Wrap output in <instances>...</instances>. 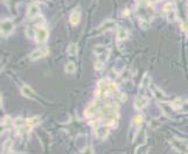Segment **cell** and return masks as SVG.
<instances>
[{
  "label": "cell",
  "instance_id": "6da1fadb",
  "mask_svg": "<svg viewBox=\"0 0 188 154\" xmlns=\"http://www.w3.org/2000/svg\"><path fill=\"white\" fill-rule=\"evenodd\" d=\"M118 105L112 103L110 105L104 106L103 109L101 110V120L104 122V125L111 126L115 124L117 119H118Z\"/></svg>",
  "mask_w": 188,
  "mask_h": 154
},
{
  "label": "cell",
  "instance_id": "7a4b0ae2",
  "mask_svg": "<svg viewBox=\"0 0 188 154\" xmlns=\"http://www.w3.org/2000/svg\"><path fill=\"white\" fill-rule=\"evenodd\" d=\"M117 90V85L111 81H107V79H102L99 81L97 84V89H96V97L98 98H103V97L107 96L109 93L115 92Z\"/></svg>",
  "mask_w": 188,
  "mask_h": 154
},
{
  "label": "cell",
  "instance_id": "3957f363",
  "mask_svg": "<svg viewBox=\"0 0 188 154\" xmlns=\"http://www.w3.org/2000/svg\"><path fill=\"white\" fill-rule=\"evenodd\" d=\"M0 31H1V35L2 36H8L11 35L14 31V23L11 19H4L1 20V26H0Z\"/></svg>",
  "mask_w": 188,
  "mask_h": 154
},
{
  "label": "cell",
  "instance_id": "277c9868",
  "mask_svg": "<svg viewBox=\"0 0 188 154\" xmlns=\"http://www.w3.org/2000/svg\"><path fill=\"white\" fill-rule=\"evenodd\" d=\"M48 54H49L48 47H40V48L35 49L33 53H31L29 60H31V61H37V60H40V58H42L43 56L48 55Z\"/></svg>",
  "mask_w": 188,
  "mask_h": 154
},
{
  "label": "cell",
  "instance_id": "5b68a950",
  "mask_svg": "<svg viewBox=\"0 0 188 154\" xmlns=\"http://www.w3.org/2000/svg\"><path fill=\"white\" fill-rule=\"evenodd\" d=\"M171 142H172V146H173L178 152L184 153V154L188 153V145H187V142H186V141L174 138V139H172V140H171Z\"/></svg>",
  "mask_w": 188,
  "mask_h": 154
},
{
  "label": "cell",
  "instance_id": "8992f818",
  "mask_svg": "<svg viewBox=\"0 0 188 154\" xmlns=\"http://www.w3.org/2000/svg\"><path fill=\"white\" fill-rule=\"evenodd\" d=\"M35 41L37 43H43L47 41L48 39V35H49V33H48V29L45 28V27H39L35 31Z\"/></svg>",
  "mask_w": 188,
  "mask_h": 154
},
{
  "label": "cell",
  "instance_id": "52a82bcc",
  "mask_svg": "<svg viewBox=\"0 0 188 154\" xmlns=\"http://www.w3.org/2000/svg\"><path fill=\"white\" fill-rule=\"evenodd\" d=\"M94 50H95V54L97 55L98 60H101V61H103V62L106 61L107 57H109V49H107L105 46L98 44V46L95 47Z\"/></svg>",
  "mask_w": 188,
  "mask_h": 154
},
{
  "label": "cell",
  "instance_id": "ba28073f",
  "mask_svg": "<svg viewBox=\"0 0 188 154\" xmlns=\"http://www.w3.org/2000/svg\"><path fill=\"white\" fill-rule=\"evenodd\" d=\"M115 27H116V22L113 21V20H106V21L101 23V25L95 29V33H97V35H99V34H102L104 32L111 31Z\"/></svg>",
  "mask_w": 188,
  "mask_h": 154
},
{
  "label": "cell",
  "instance_id": "9c48e42d",
  "mask_svg": "<svg viewBox=\"0 0 188 154\" xmlns=\"http://www.w3.org/2000/svg\"><path fill=\"white\" fill-rule=\"evenodd\" d=\"M110 133V126L107 125H101L95 128V134L98 137L99 139H105Z\"/></svg>",
  "mask_w": 188,
  "mask_h": 154
},
{
  "label": "cell",
  "instance_id": "30bf717a",
  "mask_svg": "<svg viewBox=\"0 0 188 154\" xmlns=\"http://www.w3.org/2000/svg\"><path fill=\"white\" fill-rule=\"evenodd\" d=\"M150 88L152 89V93H153V96H154L156 99H158V101H160V102L167 101V96H166L165 93L162 92L158 87H156L154 84H151V85H150Z\"/></svg>",
  "mask_w": 188,
  "mask_h": 154
},
{
  "label": "cell",
  "instance_id": "8fae6325",
  "mask_svg": "<svg viewBox=\"0 0 188 154\" xmlns=\"http://www.w3.org/2000/svg\"><path fill=\"white\" fill-rule=\"evenodd\" d=\"M40 13V6L37 4H31L27 8V17L31 19L36 18Z\"/></svg>",
  "mask_w": 188,
  "mask_h": 154
},
{
  "label": "cell",
  "instance_id": "7c38bea8",
  "mask_svg": "<svg viewBox=\"0 0 188 154\" xmlns=\"http://www.w3.org/2000/svg\"><path fill=\"white\" fill-rule=\"evenodd\" d=\"M147 104H148L147 97H143V96L137 97V98L134 99V103H133L136 110H141V109H144Z\"/></svg>",
  "mask_w": 188,
  "mask_h": 154
},
{
  "label": "cell",
  "instance_id": "4fadbf2b",
  "mask_svg": "<svg viewBox=\"0 0 188 154\" xmlns=\"http://www.w3.org/2000/svg\"><path fill=\"white\" fill-rule=\"evenodd\" d=\"M97 112V102H94L91 103L84 111V116L85 118H92Z\"/></svg>",
  "mask_w": 188,
  "mask_h": 154
},
{
  "label": "cell",
  "instance_id": "5bb4252c",
  "mask_svg": "<svg viewBox=\"0 0 188 154\" xmlns=\"http://www.w3.org/2000/svg\"><path fill=\"white\" fill-rule=\"evenodd\" d=\"M40 117H32V118H28L26 119V128L27 131H29L31 128H33L34 126H36V125H39L40 124Z\"/></svg>",
  "mask_w": 188,
  "mask_h": 154
},
{
  "label": "cell",
  "instance_id": "9a60e30c",
  "mask_svg": "<svg viewBox=\"0 0 188 154\" xmlns=\"http://www.w3.org/2000/svg\"><path fill=\"white\" fill-rule=\"evenodd\" d=\"M81 20V13L78 9H75V11H72V14H70V17H69V21L72 23V26H76L77 23L80 22Z\"/></svg>",
  "mask_w": 188,
  "mask_h": 154
},
{
  "label": "cell",
  "instance_id": "2e32d148",
  "mask_svg": "<svg viewBox=\"0 0 188 154\" xmlns=\"http://www.w3.org/2000/svg\"><path fill=\"white\" fill-rule=\"evenodd\" d=\"M21 93H22L23 97H26V98H35V92H34V90L31 88V87H28V85H23L22 88H21Z\"/></svg>",
  "mask_w": 188,
  "mask_h": 154
},
{
  "label": "cell",
  "instance_id": "e0dca14e",
  "mask_svg": "<svg viewBox=\"0 0 188 154\" xmlns=\"http://www.w3.org/2000/svg\"><path fill=\"white\" fill-rule=\"evenodd\" d=\"M127 31H126L125 28H121L119 31L117 32V35H116V37H117V41L118 42H121V41H124V40H126L127 39Z\"/></svg>",
  "mask_w": 188,
  "mask_h": 154
},
{
  "label": "cell",
  "instance_id": "ac0fdd59",
  "mask_svg": "<svg viewBox=\"0 0 188 154\" xmlns=\"http://www.w3.org/2000/svg\"><path fill=\"white\" fill-rule=\"evenodd\" d=\"M161 107H162V111L165 112L166 116H171L172 115V112H173V106L171 105V104H168V103H165V102H162L161 103Z\"/></svg>",
  "mask_w": 188,
  "mask_h": 154
},
{
  "label": "cell",
  "instance_id": "d6986e66",
  "mask_svg": "<svg viewBox=\"0 0 188 154\" xmlns=\"http://www.w3.org/2000/svg\"><path fill=\"white\" fill-rule=\"evenodd\" d=\"M151 85V81H150V76L148 74H145L143 77V81L140 83V90H145V89Z\"/></svg>",
  "mask_w": 188,
  "mask_h": 154
},
{
  "label": "cell",
  "instance_id": "ffe728a7",
  "mask_svg": "<svg viewBox=\"0 0 188 154\" xmlns=\"http://www.w3.org/2000/svg\"><path fill=\"white\" fill-rule=\"evenodd\" d=\"M64 71H66L67 74H74V72L76 71L75 63H74V62H68L67 64L64 66Z\"/></svg>",
  "mask_w": 188,
  "mask_h": 154
},
{
  "label": "cell",
  "instance_id": "44dd1931",
  "mask_svg": "<svg viewBox=\"0 0 188 154\" xmlns=\"http://www.w3.org/2000/svg\"><path fill=\"white\" fill-rule=\"evenodd\" d=\"M26 125V120H23L21 117H17V118L14 119V127L15 128H20V127H23Z\"/></svg>",
  "mask_w": 188,
  "mask_h": 154
},
{
  "label": "cell",
  "instance_id": "7402d4cb",
  "mask_svg": "<svg viewBox=\"0 0 188 154\" xmlns=\"http://www.w3.org/2000/svg\"><path fill=\"white\" fill-rule=\"evenodd\" d=\"M1 125L4 126V127H6V128H11L12 127V125H14V120H12L11 119V117H5L4 118V120L1 122Z\"/></svg>",
  "mask_w": 188,
  "mask_h": 154
},
{
  "label": "cell",
  "instance_id": "603a6c76",
  "mask_svg": "<svg viewBox=\"0 0 188 154\" xmlns=\"http://www.w3.org/2000/svg\"><path fill=\"white\" fill-rule=\"evenodd\" d=\"M150 148H148L147 145H140L137 147V150L134 152V154H147Z\"/></svg>",
  "mask_w": 188,
  "mask_h": 154
},
{
  "label": "cell",
  "instance_id": "cb8c5ba5",
  "mask_svg": "<svg viewBox=\"0 0 188 154\" xmlns=\"http://www.w3.org/2000/svg\"><path fill=\"white\" fill-rule=\"evenodd\" d=\"M77 50H78V47L76 43H72L68 46V54L69 55H76Z\"/></svg>",
  "mask_w": 188,
  "mask_h": 154
},
{
  "label": "cell",
  "instance_id": "d4e9b609",
  "mask_svg": "<svg viewBox=\"0 0 188 154\" xmlns=\"http://www.w3.org/2000/svg\"><path fill=\"white\" fill-rule=\"evenodd\" d=\"M184 104V101L181 99V98H176V99H174V101L172 102V104L171 105L173 106V109L174 110H176V109H180V106Z\"/></svg>",
  "mask_w": 188,
  "mask_h": 154
},
{
  "label": "cell",
  "instance_id": "484cf974",
  "mask_svg": "<svg viewBox=\"0 0 188 154\" xmlns=\"http://www.w3.org/2000/svg\"><path fill=\"white\" fill-rule=\"evenodd\" d=\"M144 122V117L143 116H136L132 120V124H133L134 126H140V124Z\"/></svg>",
  "mask_w": 188,
  "mask_h": 154
},
{
  "label": "cell",
  "instance_id": "4316f807",
  "mask_svg": "<svg viewBox=\"0 0 188 154\" xmlns=\"http://www.w3.org/2000/svg\"><path fill=\"white\" fill-rule=\"evenodd\" d=\"M94 67H95V69H96L97 71L102 70V69H103V67H104V62L101 61V60H98V58H97V60L95 61Z\"/></svg>",
  "mask_w": 188,
  "mask_h": 154
},
{
  "label": "cell",
  "instance_id": "83f0119b",
  "mask_svg": "<svg viewBox=\"0 0 188 154\" xmlns=\"http://www.w3.org/2000/svg\"><path fill=\"white\" fill-rule=\"evenodd\" d=\"M174 11V5L171 4V2H167V4L164 6V12L165 13H171V12H173Z\"/></svg>",
  "mask_w": 188,
  "mask_h": 154
},
{
  "label": "cell",
  "instance_id": "f1b7e54d",
  "mask_svg": "<svg viewBox=\"0 0 188 154\" xmlns=\"http://www.w3.org/2000/svg\"><path fill=\"white\" fill-rule=\"evenodd\" d=\"M12 144H13V142H12V140H11V139H9V140H7L4 144V150H8V148H11Z\"/></svg>",
  "mask_w": 188,
  "mask_h": 154
},
{
  "label": "cell",
  "instance_id": "f546056e",
  "mask_svg": "<svg viewBox=\"0 0 188 154\" xmlns=\"http://www.w3.org/2000/svg\"><path fill=\"white\" fill-rule=\"evenodd\" d=\"M119 101L125 102L126 101V95H124V93H121V95H119Z\"/></svg>",
  "mask_w": 188,
  "mask_h": 154
},
{
  "label": "cell",
  "instance_id": "4dcf8cb0",
  "mask_svg": "<svg viewBox=\"0 0 188 154\" xmlns=\"http://www.w3.org/2000/svg\"><path fill=\"white\" fill-rule=\"evenodd\" d=\"M145 1H146L147 4H153V2H154V1H157V0H145Z\"/></svg>",
  "mask_w": 188,
  "mask_h": 154
},
{
  "label": "cell",
  "instance_id": "1f68e13d",
  "mask_svg": "<svg viewBox=\"0 0 188 154\" xmlns=\"http://www.w3.org/2000/svg\"><path fill=\"white\" fill-rule=\"evenodd\" d=\"M9 154H19V153H9Z\"/></svg>",
  "mask_w": 188,
  "mask_h": 154
},
{
  "label": "cell",
  "instance_id": "d6a6232c",
  "mask_svg": "<svg viewBox=\"0 0 188 154\" xmlns=\"http://www.w3.org/2000/svg\"><path fill=\"white\" fill-rule=\"evenodd\" d=\"M186 32H187V36H188V29H187V31H186Z\"/></svg>",
  "mask_w": 188,
  "mask_h": 154
}]
</instances>
